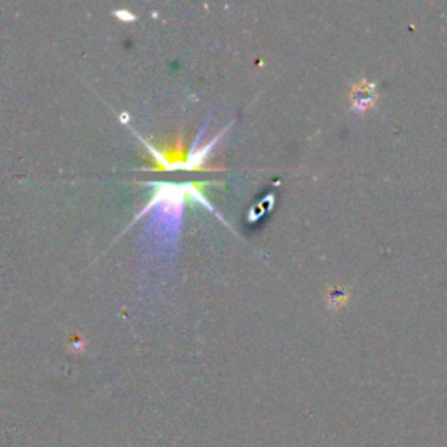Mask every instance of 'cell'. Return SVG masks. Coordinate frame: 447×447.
<instances>
[{"label": "cell", "mask_w": 447, "mask_h": 447, "mask_svg": "<svg viewBox=\"0 0 447 447\" xmlns=\"http://www.w3.org/2000/svg\"><path fill=\"white\" fill-rule=\"evenodd\" d=\"M375 100H378V95H375V86L372 83L371 84L367 83V86H362V83L356 84V86H353V91H351L353 105L351 107L355 110H358L360 114H364L369 107L374 105Z\"/></svg>", "instance_id": "1"}]
</instances>
